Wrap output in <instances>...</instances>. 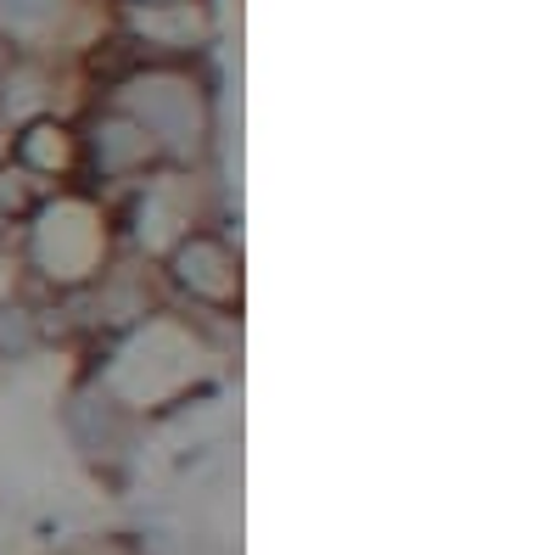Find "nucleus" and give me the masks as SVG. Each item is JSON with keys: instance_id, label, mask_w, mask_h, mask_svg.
<instances>
[{"instance_id": "f257e3e1", "label": "nucleus", "mask_w": 560, "mask_h": 555, "mask_svg": "<svg viewBox=\"0 0 560 555\" xmlns=\"http://www.w3.org/2000/svg\"><path fill=\"white\" fill-rule=\"evenodd\" d=\"M45 208V180L23 163H0V219H34Z\"/></svg>"}, {"instance_id": "f03ea898", "label": "nucleus", "mask_w": 560, "mask_h": 555, "mask_svg": "<svg viewBox=\"0 0 560 555\" xmlns=\"http://www.w3.org/2000/svg\"><path fill=\"white\" fill-rule=\"evenodd\" d=\"M147 12H158V7H197V0H140Z\"/></svg>"}]
</instances>
